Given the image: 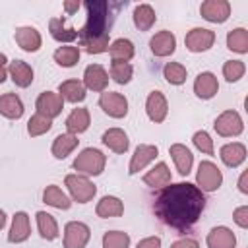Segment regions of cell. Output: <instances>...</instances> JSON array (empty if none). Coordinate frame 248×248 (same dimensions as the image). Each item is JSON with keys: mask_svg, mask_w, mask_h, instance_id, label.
I'll use <instances>...</instances> for the list:
<instances>
[{"mask_svg": "<svg viewBox=\"0 0 248 248\" xmlns=\"http://www.w3.org/2000/svg\"><path fill=\"white\" fill-rule=\"evenodd\" d=\"M205 209L203 192L192 182H170L153 200V213L170 229L186 231L194 227Z\"/></svg>", "mask_w": 248, "mask_h": 248, "instance_id": "obj_1", "label": "cell"}, {"mask_svg": "<svg viewBox=\"0 0 248 248\" xmlns=\"http://www.w3.org/2000/svg\"><path fill=\"white\" fill-rule=\"evenodd\" d=\"M87 10V21L85 25L78 31V41L81 43H89V41H99L108 37V27L112 23V4L105 2V0H87L85 4Z\"/></svg>", "mask_w": 248, "mask_h": 248, "instance_id": "obj_2", "label": "cell"}, {"mask_svg": "<svg viewBox=\"0 0 248 248\" xmlns=\"http://www.w3.org/2000/svg\"><path fill=\"white\" fill-rule=\"evenodd\" d=\"M105 165H107V155L95 147L81 149L79 155L74 159V169L78 170V174L83 176H99L105 170Z\"/></svg>", "mask_w": 248, "mask_h": 248, "instance_id": "obj_3", "label": "cell"}, {"mask_svg": "<svg viewBox=\"0 0 248 248\" xmlns=\"http://www.w3.org/2000/svg\"><path fill=\"white\" fill-rule=\"evenodd\" d=\"M64 184H66L72 200L78 202V203H87L97 194V186L89 180V176H83V174H78V172L76 174H68L64 178Z\"/></svg>", "mask_w": 248, "mask_h": 248, "instance_id": "obj_4", "label": "cell"}, {"mask_svg": "<svg viewBox=\"0 0 248 248\" xmlns=\"http://www.w3.org/2000/svg\"><path fill=\"white\" fill-rule=\"evenodd\" d=\"M223 184V172L213 161H202L196 172V186L202 192H215Z\"/></svg>", "mask_w": 248, "mask_h": 248, "instance_id": "obj_5", "label": "cell"}, {"mask_svg": "<svg viewBox=\"0 0 248 248\" xmlns=\"http://www.w3.org/2000/svg\"><path fill=\"white\" fill-rule=\"evenodd\" d=\"M215 132L223 138H236L242 134L244 130V122L240 118V114L236 110H223L217 118H215V124H213Z\"/></svg>", "mask_w": 248, "mask_h": 248, "instance_id": "obj_6", "label": "cell"}, {"mask_svg": "<svg viewBox=\"0 0 248 248\" xmlns=\"http://www.w3.org/2000/svg\"><path fill=\"white\" fill-rule=\"evenodd\" d=\"M99 107L110 118H124L128 114V99L118 91H103L99 97Z\"/></svg>", "mask_w": 248, "mask_h": 248, "instance_id": "obj_7", "label": "cell"}, {"mask_svg": "<svg viewBox=\"0 0 248 248\" xmlns=\"http://www.w3.org/2000/svg\"><path fill=\"white\" fill-rule=\"evenodd\" d=\"M91 238V229L81 221H70L64 227V248H85Z\"/></svg>", "mask_w": 248, "mask_h": 248, "instance_id": "obj_8", "label": "cell"}, {"mask_svg": "<svg viewBox=\"0 0 248 248\" xmlns=\"http://www.w3.org/2000/svg\"><path fill=\"white\" fill-rule=\"evenodd\" d=\"M213 43H215V31L205 27H194L184 37V45L190 52H205L213 46Z\"/></svg>", "mask_w": 248, "mask_h": 248, "instance_id": "obj_9", "label": "cell"}, {"mask_svg": "<svg viewBox=\"0 0 248 248\" xmlns=\"http://www.w3.org/2000/svg\"><path fill=\"white\" fill-rule=\"evenodd\" d=\"M35 108H37L39 114H43V116H46V118L52 120V118H56L62 112L64 99L58 93H54V91H43L37 97V101H35Z\"/></svg>", "mask_w": 248, "mask_h": 248, "instance_id": "obj_10", "label": "cell"}, {"mask_svg": "<svg viewBox=\"0 0 248 248\" xmlns=\"http://www.w3.org/2000/svg\"><path fill=\"white\" fill-rule=\"evenodd\" d=\"M159 155V147L151 145V143H140L134 149V155L130 159L128 165V174H138L140 170H143L151 161H155V157Z\"/></svg>", "mask_w": 248, "mask_h": 248, "instance_id": "obj_11", "label": "cell"}, {"mask_svg": "<svg viewBox=\"0 0 248 248\" xmlns=\"http://www.w3.org/2000/svg\"><path fill=\"white\" fill-rule=\"evenodd\" d=\"M200 14L211 23H225L231 16V4L227 0H205L200 6Z\"/></svg>", "mask_w": 248, "mask_h": 248, "instance_id": "obj_12", "label": "cell"}, {"mask_svg": "<svg viewBox=\"0 0 248 248\" xmlns=\"http://www.w3.org/2000/svg\"><path fill=\"white\" fill-rule=\"evenodd\" d=\"M149 48L155 56L159 58H165V56H170L174 50H176V37L172 31L169 29H163V31H157L151 39H149Z\"/></svg>", "mask_w": 248, "mask_h": 248, "instance_id": "obj_13", "label": "cell"}, {"mask_svg": "<svg viewBox=\"0 0 248 248\" xmlns=\"http://www.w3.org/2000/svg\"><path fill=\"white\" fill-rule=\"evenodd\" d=\"M81 83L89 91L103 93V91H107V85H108V74L101 64H89L83 72V81Z\"/></svg>", "mask_w": 248, "mask_h": 248, "instance_id": "obj_14", "label": "cell"}, {"mask_svg": "<svg viewBox=\"0 0 248 248\" xmlns=\"http://www.w3.org/2000/svg\"><path fill=\"white\" fill-rule=\"evenodd\" d=\"M145 112H147V116H149L151 122L161 124L167 118V114H169L167 97L161 91H151L147 95V101H145Z\"/></svg>", "mask_w": 248, "mask_h": 248, "instance_id": "obj_15", "label": "cell"}, {"mask_svg": "<svg viewBox=\"0 0 248 248\" xmlns=\"http://www.w3.org/2000/svg\"><path fill=\"white\" fill-rule=\"evenodd\" d=\"M14 37H16V43L19 45V48L25 50V52H37L41 48V45H43L41 33L35 27H31V25L17 27L16 33H14Z\"/></svg>", "mask_w": 248, "mask_h": 248, "instance_id": "obj_16", "label": "cell"}, {"mask_svg": "<svg viewBox=\"0 0 248 248\" xmlns=\"http://www.w3.org/2000/svg\"><path fill=\"white\" fill-rule=\"evenodd\" d=\"M217 91H219V81H217L215 74L200 72L196 76V79H194V93H196L198 99H203V101L213 99L217 95Z\"/></svg>", "mask_w": 248, "mask_h": 248, "instance_id": "obj_17", "label": "cell"}, {"mask_svg": "<svg viewBox=\"0 0 248 248\" xmlns=\"http://www.w3.org/2000/svg\"><path fill=\"white\" fill-rule=\"evenodd\" d=\"M31 234V225H29V215L25 211H17L12 219V227L8 232V240L12 244H21L29 238Z\"/></svg>", "mask_w": 248, "mask_h": 248, "instance_id": "obj_18", "label": "cell"}, {"mask_svg": "<svg viewBox=\"0 0 248 248\" xmlns=\"http://www.w3.org/2000/svg\"><path fill=\"white\" fill-rule=\"evenodd\" d=\"M169 155L172 157V163H174L178 174H182V176L190 174L192 165H194V155H192V151H190L186 145H182V143H172V145L169 147Z\"/></svg>", "mask_w": 248, "mask_h": 248, "instance_id": "obj_19", "label": "cell"}, {"mask_svg": "<svg viewBox=\"0 0 248 248\" xmlns=\"http://www.w3.org/2000/svg\"><path fill=\"white\" fill-rule=\"evenodd\" d=\"M219 157H221V161H223L227 167L236 169V167H240V165L244 163V159H246V145L240 143V141L225 143V145L221 147V151H219Z\"/></svg>", "mask_w": 248, "mask_h": 248, "instance_id": "obj_20", "label": "cell"}, {"mask_svg": "<svg viewBox=\"0 0 248 248\" xmlns=\"http://www.w3.org/2000/svg\"><path fill=\"white\" fill-rule=\"evenodd\" d=\"M205 242H207L209 248H234L236 246V236L229 227L219 225V227H213L207 232Z\"/></svg>", "mask_w": 248, "mask_h": 248, "instance_id": "obj_21", "label": "cell"}, {"mask_svg": "<svg viewBox=\"0 0 248 248\" xmlns=\"http://www.w3.org/2000/svg\"><path fill=\"white\" fill-rule=\"evenodd\" d=\"M8 74L12 78V81L17 85V87H29L33 83V68L23 62V60H14L8 64Z\"/></svg>", "mask_w": 248, "mask_h": 248, "instance_id": "obj_22", "label": "cell"}, {"mask_svg": "<svg viewBox=\"0 0 248 248\" xmlns=\"http://www.w3.org/2000/svg\"><path fill=\"white\" fill-rule=\"evenodd\" d=\"M143 182H145L147 186H151V188H165L167 184H170V182H172V174H170L167 163L159 161L155 167H151V169L143 174Z\"/></svg>", "mask_w": 248, "mask_h": 248, "instance_id": "obj_23", "label": "cell"}, {"mask_svg": "<svg viewBox=\"0 0 248 248\" xmlns=\"http://www.w3.org/2000/svg\"><path fill=\"white\" fill-rule=\"evenodd\" d=\"M95 213L97 217L101 219H110V217H120L124 213V202L116 196H103L99 202H97V207H95Z\"/></svg>", "mask_w": 248, "mask_h": 248, "instance_id": "obj_24", "label": "cell"}, {"mask_svg": "<svg viewBox=\"0 0 248 248\" xmlns=\"http://www.w3.org/2000/svg\"><path fill=\"white\" fill-rule=\"evenodd\" d=\"M89 124H91V116H89V110H87L85 107L74 108V110L68 114V118H66L68 134H74V136L85 132V130L89 128Z\"/></svg>", "mask_w": 248, "mask_h": 248, "instance_id": "obj_25", "label": "cell"}, {"mask_svg": "<svg viewBox=\"0 0 248 248\" xmlns=\"http://www.w3.org/2000/svg\"><path fill=\"white\" fill-rule=\"evenodd\" d=\"M103 143L114 151V153H126L128 147H130V140H128V134L120 128H108L105 134H103Z\"/></svg>", "mask_w": 248, "mask_h": 248, "instance_id": "obj_26", "label": "cell"}, {"mask_svg": "<svg viewBox=\"0 0 248 248\" xmlns=\"http://www.w3.org/2000/svg\"><path fill=\"white\" fill-rule=\"evenodd\" d=\"M0 114L10 120H19L23 116V103L16 93L0 95Z\"/></svg>", "mask_w": 248, "mask_h": 248, "instance_id": "obj_27", "label": "cell"}, {"mask_svg": "<svg viewBox=\"0 0 248 248\" xmlns=\"http://www.w3.org/2000/svg\"><path fill=\"white\" fill-rule=\"evenodd\" d=\"M87 89L83 87V83L79 79H66L58 85V95L68 101V103H81L85 99Z\"/></svg>", "mask_w": 248, "mask_h": 248, "instance_id": "obj_28", "label": "cell"}, {"mask_svg": "<svg viewBox=\"0 0 248 248\" xmlns=\"http://www.w3.org/2000/svg\"><path fill=\"white\" fill-rule=\"evenodd\" d=\"M132 19H134V25L140 31H149L155 25V21H157V14H155V10L149 4H138L134 8Z\"/></svg>", "mask_w": 248, "mask_h": 248, "instance_id": "obj_29", "label": "cell"}, {"mask_svg": "<svg viewBox=\"0 0 248 248\" xmlns=\"http://www.w3.org/2000/svg\"><path fill=\"white\" fill-rule=\"evenodd\" d=\"M48 31H50L52 39L58 43H72L78 39V31L74 27H68L64 23V17H52L48 21Z\"/></svg>", "mask_w": 248, "mask_h": 248, "instance_id": "obj_30", "label": "cell"}, {"mask_svg": "<svg viewBox=\"0 0 248 248\" xmlns=\"http://www.w3.org/2000/svg\"><path fill=\"white\" fill-rule=\"evenodd\" d=\"M78 141H79V140H78V136H74V134H60V136L54 138L50 151H52V155H54L56 159H66V157L78 147Z\"/></svg>", "mask_w": 248, "mask_h": 248, "instance_id": "obj_31", "label": "cell"}, {"mask_svg": "<svg viewBox=\"0 0 248 248\" xmlns=\"http://www.w3.org/2000/svg\"><path fill=\"white\" fill-rule=\"evenodd\" d=\"M43 202L50 207H56V209H70L72 207V200L56 184H48L43 190Z\"/></svg>", "mask_w": 248, "mask_h": 248, "instance_id": "obj_32", "label": "cell"}, {"mask_svg": "<svg viewBox=\"0 0 248 248\" xmlns=\"http://www.w3.org/2000/svg\"><path fill=\"white\" fill-rule=\"evenodd\" d=\"M108 52H110L112 62H128L134 56V43L130 39H124V37L114 39L108 45Z\"/></svg>", "mask_w": 248, "mask_h": 248, "instance_id": "obj_33", "label": "cell"}, {"mask_svg": "<svg viewBox=\"0 0 248 248\" xmlns=\"http://www.w3.org/2000/svg\"><path fill=\"white\" fill-rule=\"evenodd\" d=\"M35 219H37V229H39V234L45 238V240H54V238H58V223H56V219L50 215V213H46V211H37V215H35Z\"/></svg>", "mask_w": 248, "mask_h": 248, "instance_id": "obj_34", "label": "cell"}, {"mask_svg": "<svg viewBox=\"0 0 248 248\" xmlns=\"http://www.w3.org/2000/svg\"><path fill=\"white\" fill-rule=\"evenodd\" d=\"M227 48L238 54H246L248 52V31L244 27L231 29L227 33Z\"/></svg>", "mask_w": 248, "mask_h": 248, "instance_id": "obj_35", "label": "cell"}, {"mask_svg": "<svg viewBox=\"0 0 248 248\" xmlns=\"http://www.w3.org/2000/svg\"><path fill=\"white\" fill-rule=\"evenodd\" d=\"M78 60H79V46L66 45V46H58L54 50V62L62 68H72L78 64Z\"/></svg>", "mask_w": 248, "mask_h": 248, "instance_id": "obj_36", "label": "cell"}, {"mask_svg": "<svg viewBox=\"0 0 248 248\" xmlns=\"http://www.w3.org/2000/svg\"><path fill=\"white\" fill-rule=\"evenodd\" d=\"M163 76L170 85H182L188 78V70L180 62H167L163 68Z\"/></svg>", "mask_w": 248, "mask_h": 248, "instance_id": "obj_37", "label": "cell"}, {"mask_svg": "<svg viewBox=\"0 0 248 248\" xmlns=\"http://www.w3.org/2000/svg\"><path fill=\"white\" fill-rule=\"evenodd\" d=\"M50 128H52V120L46 118V116H43V114H39V112L33 114V116L29 118V122H27V134H29L31 138L43 136V134H46Z\"/></svg>", "mask_w": 248, "mask_h": 248, "instance_id": "obj_38", "label": "cell"}, {"mask_svg": "<svg viewBox=\"0 0 248 248\" xmlns=\"http://www.w3.org/2000/svg\"><path fill=\"white\" fill-rule=\"evenodd\" d=\"M103 248H130V234L124 231H107L103 234Z\"/></svg>", "mask_w": 248, "mask_h": 248, "instance_id": "obj_39", "label": "cell"}, {"mask_svg": "<svg viewBox=\"0 0 248 248\" xmlns=\"http://www.w3.org/2000/svg\"><path fill=\"white\" fill-rule=\"evenodd\" d=\"M132 74H134V68L130 62H110V78L116 83L120 85L128 83L132 79Z\"/></svg>", "mask_w": 248, "mask_h": 248, "instance_id": "obj_40", "label": "cell"}, {"mask_svg": "<svg viewBox=\"0 0 248 248\" xmlns=\"http://www.w3.org/2000/svg\"><path fill=\"white\" fill-rule=\"evenodd\" d=\"M246 72V66L242 60H227L223 64V78L229 81V83H234L238 81Z\"/></svg>", "mask_w": 248, "mask_h": 248, "instance_id": "obj_41", "label": "cell"}, {"mask_svg": "<svg viewBox=\"0 0 248 248\" xmlns=\"http://www.w3.org/2000/svg\"><path fill=\"white\" fill-rule=\"evenodd\" d=\"M192 141H194V145H196L202 153H205V155H213V153H215L213 140H211V136H209L205 130H198V132L192 136Z\"/></svg>", "mask_w": 248, "mask_h": 248, "instance_id": "obj_42", "label": "cell"}, {"mask_svg": "<svg viewBox=\"0 0 248 248\" xmlns=\"http://www.w3.org/2000/svg\"><path fill=\"white\" fill-rule=\"evenodd\" d=\"M232 219H234V223H236L240 229H246V227H248V205L236 207L234 213H232Z\"/></svg>", "mask_w": 248, "mask_h": 248, "instance_id": "obj_43", "label": "cell"}, {"mask_svg": "<svg viewBox=\"0 0 248 248\" xmlns=\"http://www.w3.org/2000/svg\"><path fill=\"white\" fill-rule=\"evenodd\" d=\"M136 248H161V236H145L138 242Z\"/></svg>", "mask_w": 248, "mask_h": 248, "instance_id": "obj_44", "label": "cell"}, {"mask_svg": "<svg viewBox=\"0 0 248 248\" xmlns=\"http://www.w3.org/2000/svg\"><path fill=\"white\" fill-rule=\"evenodd\" d=\"M170 248H200V244L196 238H180V240L172 242Z\"/></svg>", "mask_w": 248, "mask_h": 248, "instance_id": "obj_45", "label": "cell"}, {"mask_svg": "<svg viewBox=\"0 0 248 248\" xmlns=\"http://www.w3.org/2000/svg\"><path fill=\"white\" fill-rule=\"evenodd\" d=\"M6 76H8V58L4 52H0V83L6 79Z\"/></svg>", "mask_w": 248, "mask_h": 248, "instance_id": "obj_46", "label": "cell"}, {"mask_svg": "<svg viewBox=\"0 0 248 248\" xmlns=\"http://www.w3.org/2000/svg\"><path fill=\"white\" fill-rule=\"evenodd\" d=\"M238 190L242 192V194H248V172L244 170L242 174H240V178H238Z\"/></svg>", "mask_w": 248, "mask_h": 248, "instance_id": "obj_47", "label": "cell"}, {"mask_svg": "<svg viewBox=\"0 0 248 248\" xmlns=\"http://www.w3.org/2000/svg\"><path fill=\"white\" fill-rule=\"evenodd\" d=\"M79 6H81V4H79L78 0H72V2L68 0V2H64V10H66V14H76V12L79 10Z\"/></svg>", "mask_w": 248, "mask_h": 248, "instance_id": "obj_48", "label": "cell"}, {"mask_svg": "<svg viewBox=\"0 0 248 248\" xmlns=\"http://www.w3.org/2000/svg\"><path fill=\"white\" fill-rule=\"evenodd\" d=\"M6 221H8V217H6V213H4V209H0V231L4 229V225H6Z\"/></svg>", "mask_w": 248, "mask_h": 248, "instance_id": "obj_49", "label": "cell"}]
</instances>
